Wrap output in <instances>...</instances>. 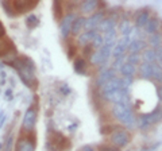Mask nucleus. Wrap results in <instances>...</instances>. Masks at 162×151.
<instances>
[{"label": "nucleus", "instance_id": "obj_4", "mask_svg": "<svg viewBox=\"0 0 162 151\" xmlns=\"http://www.w3.org/2000/svg\"><path fill=\"white\" fill-rule=\"evenodd\" d=\"M130 140H131V135L128 133V131H126V130H123V128H116L109 135V142H111V144L114 147H116V149L126 147Z\"/></svg>", "mask_w": 162, "mask_h": 151}, {"label": "nucleus", "instance_id": "obj_27", "mask_svg": "<svg viewBox=\"0 0 162 151\" xmlns=\"http://www.w3.org/2000/svg\"><path fill=\"white\" fill-rule=\"evenodd\" d=\"M142 58H143V62L154 65V63L157 62V59H155V49H146V50L143 51Z\"/></svg>", "mask_w": 162, "mask_h": 151}, {"label": "nucleus", "instance_id": "obj_16", "mask_svg": "<svg viewBox=\"0 0 162 151\" xmlns=\"http://www.w3.org/2000/svg\"><path fill=\"white\" fill-rule=\"evenodd\" d=\"M99 8V2L96 0H86V2H83L80 4V10L83 11L84 14H95Z\"/></svg>", "mask_w": 162, "mask_h": 151}, {"label": "nucleus", "instance_id": "obj_40", "mask_svg": "<svg viewBox=\"0 0 162 151\" xmlns=\"http://www.w3.org/2000/svg\"><path fill=\"white\" fill-rule=\"evenodd\" d=\"M4 37H5V27L3 26V23L0 22V39L4 38Z\"/></svg>", "mask_w": 162, "mask_h": 151}, {"label": "nucleus", "instance_id": "obj_43", "mask_svg": "<svg viewBox=\"0 0 162 151\" xmlns=\"http://www.w3.org/2000/svg\"><path fill=\"white\" fill-rule=\"evenodd\" d=\"M3 120H4V113L0 112V126L3 124Z\"/></svg>", "mask_w": 162, "mask_h": 151}, {"label": "nucleus", "instance_id": "obj_13", "mask_svg": "<svg viewBox=\"0 0 162 151\" xmlns=\"http://www.w3.org/2000/svg\"><path fill=\"white\" fill-rule=\"evenodd\" d=\"M141 115L143 116V119L150 124V126L157 124V123H160V121H162V107H157V108L153 109L151 112L141 113Z\"/></svg>", "mask_w": 162, "mask_h": 151}, {"label": "nucleus", "instance_id": "obj_33", "mask_svg": "<svg viewBox=\"0 0 162 151\" xmlns=\"http://www.w3.org/2000/svg\"><path fill=\"white\" fill-rule=\"evenodd\" d=\"M2 7L5 10V12H7V15L8 16H16V14H15V11H14V8H12V3L11 2H2Z\"/></svg>", "mask_w": 162, "mask_h": 151}, {"label": "nucleus", "instance_id": "obj_30", "mask_svg": "<svg viewBox=\"0 0 162 151\" xmlns=\"http://www.w3.org/2000/svg\"><path fill=\"white\" fill-rule=\"evenodd\" d=\"M157 82H162V68L160 65H157V63H154L153 65V77Z\"/></svg>", "mask_w": 162, "mask_h": 151}, {"label": "nucleus", "instance_id": "obj_15", "mask_svg": "<svg viewBox=\"0 0 162 151\" xmlns=\"http://www.w3.org/2000/svg\"><path fill=\"white\" fill-rule=\"evenodd\" d=\"M150 19H151V16H150V12L147 10L139 11V12L137 14V16H135V27L143 28Z\"/></svg>", "mask_w": 162, "mask_h": 151}, {"label": "nucleus", "instance_id": "obj_17", "mask_svg": "<svg viewBox=\"0 0 162 151\" xmlns=\"http://www.w3.org/2000/svg\"><path fill=\"white\" fill-rule=\"evenodd\" d=\"M118 89H122V84H120V78L115 77L112 78L111 81L105 84V85L101 88V95H105V93H109L112 91H118Z\"/></svg>", "mask_w": 162, "mask_h": 151}, {"label": "nucleus", "instance_id": "obj_29", "mask_svg": "<svg viewBox=\"0 0 162 151\" xmlns=\"http://www.w3.org/2000/svg\"><path fill=\"white\" fill-rule=\"evenodd\" d=\"M39 24V19L37 18L35 15H33V14H30V15L26 18V26H27L30 30H34L35 27H38Z\"/></svg>", "mask_w": 162, "mask_h": 151}, {"label": "nucleus", "instance_id": "obj_26", "mask_svg": "<svg viewBox=\"0 0 162 151\" xmlns=\"http://www.w3.org/2000/svg\"><path fill=\"white\" fill-rule=\"evenodd\" d=\"M135 66H132V65H130V63H127V62H124V65L122 66V69H120V73L123 77H126V78H132L135 76Z\"/></svg>", "mask_w": 162, "mask_h": 151}, {"label": "nucleus", "instance_id": "obj_19", "mask_svg": "<svg viewBox=\"0 0 162 151\" xmlns=\"http://www.w3.org/2000/svg\"><path fill=\"white\" fill-rule=\"evenodd\" d=\"M115 24H116V19H114L112 16H108V18H104L103 22L100 23L99 28H97V31L99 33H107V31L112 30V28H115Z\"/></svg>", "mask_w": 162, "mask_h": 151}, {"label": "nucleus", "instance_id": "obj_20", "mask_svg": "<svg viewBox=\"0 0 162 151\" xmlns=\"http://www.w3.org/2000/svg\"><path fill=\"white\" fill-rule=\"evenodd\" d=\"M158 28H160V20L157 18H151L147 22V24L143 27V31L147 35H153V34H155L158 31Z\"/></svg>", "mask_w": 162, "mask_h": 151}, {"label": "nucleus", "instance_id": "obj_2", "mask_svg": "<svg viewBox=\"0 0 162 151\" xmlns=\"http://www.w3.org/2000/svg\"><path fill=\"white\" fill-rule=\"evenodd\" d=\"M112 115L116 117L120 124L127 128H134L135 126V115L131 104H116L112 107Z\"/></svg>", "mask_w": 162, "mask_h": 151}, {"label": "nucleus", "instance_id": "obj_12", "mask_svg": "<svg viewBox=\"0 0 162 151\" xmlns=\"http://www.w3.org/2000/svg\"><path fill=\"white\" fill-rule=\"evenodd\" d=\"M104 19V12H95L91 16L85 18V31H91V30H97L100 26V23Z\"/></svg>", "mask_w": 162, "mask_h": 151}, {"label": "nucleus", "instance_id": "obj_24", "mask_svg": "<svg viewBox=\"0 0 162 151\" xmlns=\"http://www.w3.org/2000/svg\"><path fill=\"white\" fill-rule=\"evenodd\" d=\"M103 38H104V45H109V46L114 47V46L116 45V30L112 28V30L104 33Z\"/></svg>", "mask_w": 162, "mask_h": 151}, {"label": "nucleus", "instance_id": "obj_22", "mask_svg": "<svg viewBox=\"0 0 162 151\" xmlns=\"http://www.w3.org/2000/svg\"><path fill=\"white\" fill-rule=\"evenodd\" d=\"M14 47H15V46H14L12 40L8 39L7 37L2 38V39H0V57L3 58L8 51L11 50V49H14Z\"/></svg>", "mask_w": 162, "mask_h": 151}, {"label": "nucleus", "instance_id": "obj_41", "mask_svg": "<svg viewBox=\"0 0 162 151\" xmlns=\"http://www.w3.org/2000/svg\"><path fill=\"white\" fill-rule=\"evenodd\" d=\"M80 151H95V149L92 146H89V144H86V146H83L80 149Z\"/></svg>", "mask_w": 162, "mask_h": 151}, {"label": "nucleus", "instance_id": "obj_32", "mask_svg": "<svg viewBox=\"0 0 162 151\" xmlns=\"http://www.w3.org/2000/svg\"><path fill=\"white\" fill-rule=\"evenodd\" d=\"M92 47H93V50H99V49L103 47L104 45V38H103V34H99L96 38L93 39V42L91 43Z\"/></svg>", "mask_w": 162, "mask_h": 151}, {"label": "nucleus", "instance_id": "obj_5", "mask_svg": "<svg viewBox=\"0 0 162 151\" xmlns=\"http://www.w3.org/2000/svg\"><path fill=\"white\" fill-rule=\"evenodd\" d=\"M35 135L34 132H26V135H22L16 140L15 151H35Z\"/></svg>", "mask_w": 162, "mask_h": 151}, {"label": "nucleus", "instance_id": "obj_3", "mask_svg": "<svg viewBox=\"0 0 162 151\" xmlns=\"http://www.w3.org/2000/svg\"><path fill=\"white\" fill-rule=\"evenodd\" d=\"M70 143L63 135H61L58 132H54L51 130L47 133V150L49 151H65L69 149Z\"/></svg>", "mask_w": 162, "mask_h": 151}, {"label": "nucleus", "instance_id": "obj_18", "mask_svg": "<svg viewBox=\"0 0 162 151\" xmlns=\"http://www.w3.org/2000/svg\"><path fill=\"white\" fill-rule=\"evenodd\" d=\"M144 47H146V42L143 39H132L128 45V51L130 54H139Z\"/></svg>", "mask_w": 162, "mask_h": 151}, {"label": "nucleus", "instance_id": "obj_14", "mask_svg": "<svg viewBox=\"0 0 162 151\" xmlns=\"http://www.w3.org/2000/svg\"><path fill=\"white\" fill-rule=\"evenodd\" d=\"M99 35V31L97 30H91V31H84L77 37V42L81 46H88L93 42V39Z\"/></svg>", "mask_w": 162, "mask_h": 151}, {"label": "nucleus", "instance_id": "obj_37", "mask_svg": "<svg viewBox=\"0 0 162 151\" xmlns=\"http://www.w3.org/2000/svg\"><path fill=\"white\" fill-rule=\"evenodd\" d=\"M99 151H119V149L114 147L112 144H100Z\"/></svg>", "mask_w": 162, "mask_h": 151}, {"label": "nucleus", "instance_id": "obj_23", "mask_svg": "<svg viewBox=\"0 0 162 151\" xmlns=\"http://www.w3.org/2000/svg\"><path fill=\"white\" fill-rule=\"evenodd\" d=\"M139 76L142 78H151L153 77V65L147 62H142L139 65Z\"/></svg>", "mask_w": 162, "mask_h": 151}, {"label": "nucleus", "instance_id": "obj_25", "mask_svg": "<svg viewBox=\"0 0 162 151\" xmlns=\"http://www.w3.org/2000/svg\"><path fill=\"white\" fill-rule=\"evenodd\" d=\"M84 27H85V18H83V16L77 18L73 23V27H72V34L79 37L81 34V30H83Z\"/></svg>", "mask_w": 162, "mask_h": 151}, {"label": "nucleus", "instance_id": "obj_39", "mask_svg": "<svg viewBox=\"0 0 162 151\" xmlns=\"http://www.w3.org/2000/svg\"><path fill=\"white\" fill-rule=\"evenodd\" d=\"M74 54H76V47H74L73 45H70V47H69V51H68V56H69V58H73Z\"/></svg>", "mask_w": 162, "mask_h": 151}, {"label": "nucleus", "instance_id": "obj_31", "mask_svg": "<svg viewBox=\"0 0 162 151\" xmlns=\"http://www.w3.org/2000/svg\"><path fill=\"white\" fill-rule=\"evenodd\" d=\"M91 63L92 65H95V66H101L103 68V61H101V57H100V53H99V50H95L93 53H92V56H91Z\"/></svg>", "mask_w": 162, "mask_h": 151}, {"label": "nucleus", "instance_id": "obj_7", "mask_svg": "<svg viewBox=\"0 0 162 151\" xmlns=\"http://www.w3.org/2000/svg\"><path fill=\"white\" fill-rule=\"evenodd\" d=\"M77 19L76 14L74 12H68L66 15H63L61 18L60 22V33L62 38H68L72 34V27H73L74 20Z\"/></svg>", "mask_w": 162, "mask_h": 151}, {"label": "nucleus", "instance_id": "obj_9", "mask_svg": "<svg viewBox=\"0 0 162 151\" xmlns=\"http://www.w3.org/2000/svg\"><path fill=\"white\" fill-rule=\"evenodd\" d=\"M11 3H12V8L16 15L30 12V11H33L34 8L38 5L37 0H14V2H11Z\"/></svg>", "mask_w": 162, "mask_h": 151}, {"label": "nucleus", "instance_id": "obj_28", "mask_svg": "<svg viewBox=\"0 0 162 151\" xmlns=\"http://www.w3.org/2000/svg\"><path fill=\"white\" fill-rule=\"evenodd\" d=\"M149 43L151 45V49H158L162 46V34L160 31H157L155 34L150 35L149 38Z\"/></svg>", "mask_w": 162, "mask_h": 151}, {"label": "nucleus", "instance_id": "obj_8", "mask_svg": "<svg viewBox=\"0 0 162 151\" xmlns=\"http://www.w3.org/2000/svg\"><path fill=\"white\" fill-rule=\"evenodd\" d=\"M37 117H38V113H37V109H34L33 107L26 111L24 116H23L22 120V128L24 130V132H33L34 128H35L37 124Z\"/></svg>", "mask_w": 162, "mask_h": 151}, {"label": "nucleus", "instance_id": "obj_11", "mask_svg": "<svg viewBox=\"0 0 162 151\" xmlns=\"http://www.w3.org/2000/svg\"><path fill=\"white\" fill-rule=\"evenodd\" d=\"M115 77H116V73H115L111 68L101 69V70L99 72V74H97V77H96V86L101 89L108 81H111L112 78H115Z\"/></svg>", "mask_w": 162, "mask_h": 151}, {"label": "nucleus", "instance_id": "obj_6", "mask_svg": "<svg viewBox=\"0 0 162 151\" xmlns=\"http://www.w3.org/2000/svg\"><path fill=\"white\" fill-rule=\"evenodd\" d=\"M103 98L108 103H112L114 105L116 104H131L130 103V96L127 92H123L122 89H118V91H112L109 93L105 95H101Z\"/></svg>", "mask_w": 162, "mask_h": 151}, {"label": "nucleus", "instance_id": "obj_36", "mask_svg": "<svg viewBox=\"0 0 162 151\" xmlns=\"http://www.w3.org/2000/svg\"><path fill=\"white\" fill-rule=\"evenodd\" d=\"M120 84H122V91L127 92L130 88V85L132 84V78H126V77H122L120 78Z\"/></svg>", "mask_w": 162, "mask_h": 151}, {"label": "nucleus", "instance_id": "obj_44", "mask_svg": "<svg viewBox=\"0 0 162 151\" xmlns=\"http://www.w3.org/2000/svg\"><path fill=\"white\" fill-rule=\"evenodd\" d=\"M2 149H3V144H2V143H0V151H2Z\"/></svg>", "mask_w": 162, "mask_h": 151}, {"label": "nucleus", "instance_id": "obj_42", "mask_svg": "<svg viewBox=\"0 0 162 151\" xmlns=\"http://www.w3.org/2000/svg\"><path fill=\"white\" fill-rule=\"evenodd\" d=\"M157 95H158V98H160V101L162 103V85H160L157 88Z\"/></svg>", "mask_w": 162, "mask_h": 151}, {"label": "nucleus", "instance_id": "obj_1", "mask_svg": "<svg viewBox=\"0 0 162 151\" xmlns=\"http://www.w3.org/2000/svg\"><path fill=\"white\" fill-rule=\"evenodd\" d=\"M14 69L18 72L20 80L31 89H35L38 85V80L35 77V65L28 57H18L16 61L12 63Z\"/></svg>", "mask_w": 162, "mask_h": 151}, {"label": "nucleus", "instance_id": "obj_35", "mask_svg": "<svg viewBox=\"0 0 162 151\" xmlns=\"http://www.w3.org/2000/svg\"><path fill=\"white\" fill-rule=\"evenodd\" d=\"M124 65V57L123 58H118V59H115L114 61V63H112V70L116 73V72H120V69H122V66Z\"/></svg>", "mask_w": 162, "mask_h": 151}, {"label": "nucleus", "instance_id": "obj_34", "mask_svg": "<svg viewBox=\"0 0 162 151\" xmlns=\"http://www.w3.org/2000/svg\"><path fill=\"white\" fill-rule=\"evenodd\" d=\"M127 63H130V65L132 66H137V65H141V58L138 54H130V56H127Z\"/></svg>", "mask_w": 162, "mask_h": 151}, {"label": "nucleus", "instance_id": "obj_21", "mask_svg": "<svg viewBox=\"0 0 162 151\" xmlns=\"http://www.w3.org/2000/svg\"><path fill=\"white\" fill-rule=\"evenodd\" d=\"M73 69L77 74H86V69H88V65H86L85 58L79 57L74 59L73 62Z\"/></svg>", "mask_w": 162, "mask_h": 151}, {"label": "nucleus", "instance_id": "obj_10", "mask_svg": "<svg viewBox=\"0 0 162 151\" xmlns=\"http://www.w3.org/2000/svg\"><path fill=\"white\" fill-rule=\"evenodd\" d=\"M130 42H131V40H130L128 37L120 38V39L116 42V45L114 46V49H112V57H114L115 59H118V58H123L124 56H126V51L128 50Z\"/></svg>", "mask_w": 162, "mask_h": 151}, {"label": "nucleus", "instance_id": "obj_38", "mask_svg": "<svg viewBox=\"0 0 162 151\" xmlns=\"http://www.w3.org/2000/svg\"><path fill=\"white\" fill-rule=\"evenodd\" d=\"M84 56L85 57H89L91 58V56H92V53H93V47H92V45H88V46H84Z\"/></svg>", "mask_w": 162, "mask_h": 151}]
</instances>
